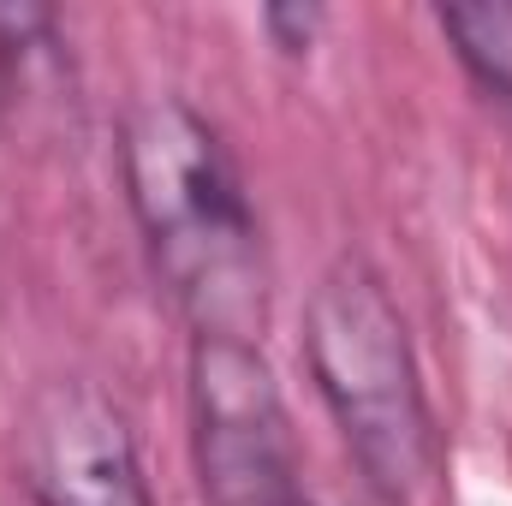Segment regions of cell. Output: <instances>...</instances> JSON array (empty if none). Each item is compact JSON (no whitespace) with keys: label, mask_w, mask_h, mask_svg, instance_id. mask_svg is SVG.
I'll list each match as a JSON object with an SVG mask.
<instances>
[{"label":"cell","mask_w":512,"mask_h":506,"mask_svg":"<svg viewBox=\"0 0 512 506\" xmlns=\"http://www.w3.org/2000/svg\"><path fill=\"white\" fill-rule=\"evenodd\" d=\"M316 24H322V12H316V6H304V12H298V6H274V12H268V30L280 36V48H286V54H304V48H310V36H316Z\"/></svg>","instance_id":"6"},{"label":"cell","mask_w":512,"mask_h":506,"mask_svg":"<svg viewBox=\"0 0 512 506\" xmlns=\"http://www.w3.org/2000/svg\"><path fill=\"white\" fill-rule=\"evenodd\" d=\"M441 30L465 72L512 108V6H441Z\"/></svg>","instance_id":"5"},{"label":"cell","mask_w":512,"mask_h":506,"mask_svg":"<svg viewBox=\"0 0 512 506\" xmlns=\"http://www.w3.org/2000/svg\"><path fill=\"white\" fill-rule=\"evenodd\" d=\"M126 197L149 262L197 334L256 340L262 328V233L239 161L191 102L155 96L126 120Z\"/></svg>","instance_id":"1"},{"label":"cell","mask_w":512,"mask_h":506,"mask_svg":"<svg viewBox=\"0 0 512 506\" xmlns=\"http://www.w3.org/2000/svg\"><path fill=\"white\" fill-rule=\"evenodd\" d=\"M24 471L42 506H155L126 417L90 381H48L30 399Z\"/></svg>","instance_id":"4"},{"label":"cell","mask_w":512,"mask_h":506,"mask_svg":"<svg viewBox=\"0 0 512 506\" xmlns=\"http://www.w3.org/2000/svg\"><path fill=\"white\" fill-rule=\"evenodd\" d=\"M304 358L364 477L393 501L423 489V477L435 471V417L405 316L370 262L340 256L310 286Z\"/></svg>","instance_id":"2"},{"label":"cell","mask_w":512,"mask_h":506,"mask_svg":"<svg viewBox=\"0 0 512 506\" xmlns=\"http://www.w3.org/2000/svg\"><path fill=\"white\" fill-rule=\"evenodd\" d=\"M191 453L209 506H310L292 447V417L256 340L197 334Z\"/></svg>","instance_id":"3"}]
</instances>
